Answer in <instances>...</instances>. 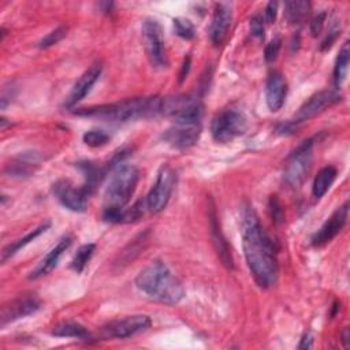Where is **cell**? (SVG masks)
Returning a JSON list of instances; mask_svg holds the SVG:
<instances>
[{
	"label": "cell",
	"instance_id": "obj_1",
	"mask_svg": "<svg viewBox=\"0 0 350 350\" xmlns=\"http://www.w3.org/2000/svg\"><path fill=\"white\" fill-rule=\"evenodd\" d=\"M241 235L245 258L256 283L264 288L271 287L278 276L276 249L250 204L241 211Z\"/></svg>",
	"mask_w": 350,
	"mask_h": 350
},
{
	"label": "cell",
	"instance_id": "obj_2",
	"mask_svg": "<svg viewBox=\"0 0 350 350\" xmlns=\"http://www.w3.org/2000/svg\"><path fill=\"white\" fill-rule=\"evenodd\" d=\"M83 118H94L107 122H127L134 119L153 118L161 113V97H134L111 104H101L74 111Z\"/></svg>",
	"mask_w": 350,
	"mask_h": 350
},
{
	"label": "cell",
	"instance_id": "obj_3",
	"mask_svg": "<svg viewBox=\"0 0 350 350\" xmlns=\"http://www.w3.org/2000/svg\"><path fill=\"white\" fill-rule=\"evenodd\" d=\"M139 179V171L131 164H119L112 170L104 193L103 219L109 223H120L122 213L133 197Z\"/></svg>",
	"mask_w": 350,
	"mask_h": 350
},
{
	"label": "cell",
	"instance_id": "obj_4",
	"mask_svg": "<svg viewBox=\"0 0 350 350\" xmlns=\"http://www.w3.org/2000/svg\"><path fill=\"white\" fill-rule=\"evenodd\" d=\"M135 284L149 298L165 305H175L185 297L182 283L161 261L146 265L137 275Z\"/></svg>",
	"mask_w": 350,
	"mask_h": 350
},
{
	"label": "cell",
	"instance_id": "obj_5",
	"mask_svg": "<svg viewBox=\"0 0 350 350\" xmlns=\"http://www.w3.org/2000/svg\"><path fill=\"white\" fill-rule=\"evenodd\" d=\"M247 119L245 113L235 108H228L217 113L211 123V133L215 141L226 144L245 134Z\"/></svg>",
	"mask_w": 350,
	"mask_h": 350
},
{
	"label": "cell",
	"instance_id": "obj_6",
	"mask_svg": "<svg viewBox=\"0 0 350 350\" xmlns=\"http://www.w3.org/2000/svg\"><path fill=\"white\" fill-rule=\"evenodd\" d=\"M161 113L175 122H200L204 113L201 100L191 94H178L161 98Z\"/></svg>",
	"mask_w": 350,
	"mask_h": 350
},
{
	"label": "cell",
	"instance_id": "obj_7",
	"mask_svg": "<svg viewBox=\"0 0 350 350\" xmlns=\"http://www.w3.org/2000/svg\"><path fill=\"white\" fill-rule=\"evenodd\" d=\"M313 159V141H304L287 159L283 179L291 187H298L306 178Z\"/></svg>",
	"mask_w": 350,
	"mask_h": 350
},
{
	"label": "cell",
	"instance_id": "obj_8",
	"mask_svg": "<svg viewBox=\"0 0 350 350\" xmlns=\"http://www.w3.org/2000/svg\"><path fill=\"white\" fill-rule=\"evenodd\" d=\"M142 31V41L146 56L152 66L163 68L168 64L165 44L163 37V29L159 21L153 18H146L141 26Z\"/></svg>",
	"mask_w": 350,
	"mask_h": 350
},
{
	"label": "cell",
	"instance_id": "obj_9",
	"mask_svg": "<svg viewBox=\"0 0 350 350\" xmlns=\"http://www.w3.org/2000/svg\"><path fill=\"white\" fill-rule=\"evenodd\" d=\"M174 183H175V174L171 170V167L168 165L161 167L157 174L156 182L150 189L149 194L146 196V201H145L146 208L150 212L157 213L167 206L174 189Z\"/></svg>",
	"mask_w": 350,
	"mask_h": 350
},
{
	"label": "cell",
	"instance_id": "obj_10",
	"mask_svg": "<svg viewBox=\"0 0 350 350\" xmlns=\"http://www.w3.org/2000/svg\"><path fill=\"white\" fill-rule=\"evenodd\" d=\"M41 308V301L36 294L19 295L3 305L0 313V324L4 327L8 323L23 319L36 313Z\"/></svg>",
	"mask_w": 350,
	"mask_h": 350
},
{
	"label": "cell",
	"instance_id": "obj_11",
	"mask_svg": "<svg viewBox=\"0 0 350 350\" xmlns=\"http://www.w3.org/2000/svg\"><path fill=\"white\" fill-rule=\"evenodd\" d=\"M150 324L152 321L149 316L133 314V316H126L123 319H116L109 321L107 325L103 327V331L107 336L124 339L146 331L150 327Z\"/></svg>",
	"mask_w": 350,
	"mask_h": 350
},
{
	"label": "cell",
	"instance_id": "obj_12",
	"mask_svg": "<svg viewBox=\"0 0 350 350\" xmlns=\"http://www.w3.org/2000/svg\"><path fill=\"white\" fill-rule=\"evenodd\" d=\"M53 194L59 200V202L72 211V212H83L88 206V191L85 187H75L70 180L60 179L53 183Z\"/></svg>",
	"mask_w": 350,
	"mask_h": 350
},
{
	"label": "cell",
	"instance_id": "obj_13",
	"mask_svg": "<svg viewBox=\"0 0 350 350\" xmlns=\"http://www.w3.org/2000/svg\"><path fill=\"white\" fill-rule=\"evenodd\" d=\"M200 134V122H175L174 126L165 130L163 138L172 148L187 149L198 141Z\"/></svg>",
	"mask_w": 350,
	"mask_h": 350
},
{
	"label": "cell",
	"instance_id": "obj_14",
	"mask_svg": "<svg viewBox=\"0 0 350 350\" xmlns=\"http://www.w3.org/2000/svg\"><path fill=\"white\" fill-rule=\"evenodd\" d=\"M347 215H349V202L346 201L342 206H339L327 219V221L320 227V230H317L313 234L312 243L314 246H323V245L328 243L329 241H332L338 235V232L343 228V226L346 224Z\"/></svg>",
	"mask_w": 350,
	"mask_h": 350
},
{
	"label": "cell",
	"instance_id": "obj_15",
	"mask_svg": "<svg viewBox=\"0 0 350 350\" xmlns=\"http://www.w3.org/2000/svg\"><path fill=\"white\" fill-rule=\"evenodd\" d=\"M340 101V94L336 90H321L313 94L297 112L295 122H305L317 113L323 112L325 108Z\"/></svg>",
	"mask_w": 350,
	"mask_h": 350
},
{
	"label": "cell",
	"instance_id": "obj_16",
	"mask_svg": "<svg viewBox=\"0 0 350 350\" xmlns=\"http://www.w3.org/2000/svg\"><path fill=\"white\" fill-rule=\"evenodd\" d=\"M208 217H209V228H211V237H212V242L215 246V250L221 261V264L226 268H234V261H232V256H231V250L230 246L220 230V223L217 219V213H216V208L213 201L209 198V204H208Z\"/></svg>",
	"mask_w": 350,
	"mask_h": 350
},
{
	"label": "cell",
	"instance_id": "obj_17",
	"mask_svg": "<svg viewBox=\"0 0 350 350\" xmlns=\"http://www.w3.org/2000/svg\"><path fill=\"white\" fill-rule=\"evenodd\" d=\"M101 74V64L96 63L93 66H90L79 78L78 81L74 83L71 92L68 93V96L64 100V107L67 109L72 108L75 104H78L81 100L85 98V96L90 92L92 86L97 82L98 77Z\"/></svg>",
	"mask_w": 350,
	"mask_h": 350
},
{
	"label": "cell",
	"instance_id": "obj_18",
	"mask_svg": "<svg viewBox=\"0 0 350 350\" xmlns=\"http://www.w3.org/2000/svg\"><path fill=\"white\" fill-rule=\"evenodd\" d=\"M286 94H287L286 78L278 71L271 72L265 83V100H267L268 108L272 112L279 111L284 104Z\"/></svg>",
	"mask_w": 350,
	"mask_h": 350
},
{
	"label": "cell",
	"instance_id": "obj_19",
	"mask_svg": "<svg viewBox=\"0 0 350 350\" xmlns=\"http://www.w3.org/2000/svg\"><path fill=\"white\" fill-rule=\"evenodd\" d=\"M231 19H232V10L230 3H219L215 8V14L209 26V37L213 44H220L230 26H231Z\"/></svg>",
	"mask_w": 350,
	"mask_h": 350
},
{
	"label": "cell",
	"instance_id": "obj_20",
	"mask_svg": "<svg viewBox=\"0 0 350 350\" xmlns=\"http://www.w3.org/2000/svg\"><path fill=\"white\" fill-rule=\"evenodd\" d=\"M72 242V238L70 235L63 237L48 253L46 256L40 261V264L34 268V271L30 273V279H38L42 278L45 275H48L59 262L60 257L63 256V253L70 247Z\"/></svg>",
	"mask_w": 350,
	"mask_h": 350
},
{
	"label": "cell",
	"instance_id": "obj_21",
	"mask_svg": "<svg viewBox=\"0 0 350 350\" xmlns=\"http://www.w3.org/2000/svg\"><path fill=\"white\" fill-rule=\"evenodd\" d=\"M49 226H51V223L46 221V223L38 226L37 228L31 230L30 232H27L23 238H19V239L14 241L12 243L7 245V246L3 249V252H1V261L5 262V261H7L8 258H11L18 250H21V249L25 247L27 243H30L31 241H34L38 235H41L42 232H45V231L49 228Z\"/></svg>",
	"mask_w": 350,
	"mask_h": 350
},
{
	"label": "cell",
	"instance_id": "obj_22",
	"mask_svg": "<svg viewBox=\"0 0 350 350\" xmlns=\"http://www.w3.org/2000/svg\"><path fill=\"white\" fill-rule=\"evenodd\" d=\"M335 178H336V170L332 165H327V167L321 168L313 180V186H312L313 197L321 198L328 191V189L334 183Z\"/></svg>",
	"mask_w": 350,
	"mask_h": 350
},
{
	"label": "cell",
	"instance_id": "obj_23",
	"mask_svg": "<svg viewBox=\"0 0 350 350\" xmlns=\"http://www.w3.org/2000/svg\"><path fill=\"white\" fill-rule=\"evenodd\" d=\"M349 63H350V44L349 41H345L342 48L339 49L335 67H334V83L335 88H339L343 81L347 77V70H349Z\"/></svg>",
	"mask_w": 350,
	"mask_h": 350
},
{
	"label": "cell",
	"instance_id": "obj_24",
	"mask_svg": "<svg viewBox=\"0 0 350 350\" xmlns=\"http://www.w3.org/2000/svg\"><path fill=\"white\" fill-rule=\"evenodd\" d=\"M310 11V3L304 0H293L284 3V16L290 23L302 22Z\"/></svg>",
	"mask_w": 350,
	"mask_h": 350
},
{
	"label": "cell",
	"instance_id": "obj_25",
	"mask_svg": "<svg viewBox=\"0 0 350 350\" xmlns=\"http://www.w3.org/2000/svg\"><path fill=\"white\" fill-rule=\"evenodd\" d=\"M52 335L62 336V338H78V339L89 338L88 329L75 321H63L57 324L52 329Z\"/></svg>",
	"mask_w": 350,
	"mask_h": 350
},
{
	"label": "cell",
	"instance_id": "obj_26",
	"mask_svg": "<svg viewBox=\"0 0 350 350\" xmlns=\"http://www.w3.org/2000/svg\"><path fill=\"white\" fill-rule=\"evenodd\" d=\"M94 250H96V245H94V243H85V245H82V246L77 250L74 258L71 260V268H72L75 272H78V273L82 272L83 268L86 267V264L89 262L90 257L93 256Z\"/></svg>",
	"mask_w": 350,
	"mask_h": 350
},
{
	"label": "cell",
	"instance_id": "obj_27",
	"mask_svg": "<svg viewBox=\"0 0 350 350\" xmlns=\"http://www.w3.org/2000/svg\"><path fill=\"white\" fill-rule=\"evenodd\" d=\"M83 142L90 146V148H98V146H103L105 145L108 141H109V134L105 133L104 130H100V129H93V130H89L83 134L82 137Z\"/></svg>",
	"mask_w": 350,
	"mask_h": 350
},
{
	"label": "cell",
	"instance_id": "obj_28",
	"mask_svg": "<svg viewBox=\"0 0 350 350\" xmlns=\"http://www.w3.org/2000/svg\"><path fill=\"white\" fill-rule=\"evenodd\" d=\"M174 30L176 33V36H179L180 38H185V40H191L196 34L193 23L189 19L180 18V16L174 19Z\"/></svg>",
	"mask_w": 350,
	"mask_h": 350
},
{
	"label": "cell",
	"instance_id": "obj_29",
	"mask_svg": "<svg viewBox=\"0 0 350 350\" xmlns=\"http://www.w3.org/2000/svg\"><path fill=\"white\" fill-rule=\"evenodd\" d=\"M67 34V27L66 26H59L55 30H52L51 33H48L45 37H42L38 42L40 48H49L55 44H57L59 41H62Z\"/></svg>",
	"mask_w": 350,
	"mask_h": 350
},
{
	"label": "cell",
	"instance_id": "obj_30",
	"mask_svg": "<svg viewBox=\"0 0 350 350\" xmlns=\"http://www.w3.org/2000/svg\"><path fill=\"white\" fill-rule=\"evenodd\" d=\"M144 215V201H137L131 208H127L122 213V221L120 223H131L138 220Z\"/></svg>",
	"mask_w": 350,
	"mask_h": 350
},
{
	"label": "cell",
	"instance_id": "obj_31",
	"mask_svg": "<svg viewBox=\"0 0 350 350\" xmlns=\"http://www.w3.org/2000/svg\"><path fill=\"white\" fill-rule=\"evenodd\" d=\"M269 212L271 217L276 224L284 221V208L276 196H271L269 198Z\"/></svg>",
	"mask_w": 350,
	"mask_h": 350
},
{
	"label": "cell",
	"instance_id": "obj_32",
	"mask_svg": "<svg viewBox=\"0 0 350 350\" xmlns=\"http://www.w3.org/2000/svg\"><path fill=\"white\" fill-rule=\"evenodd\" d=\"M282 46V38L280 37H273L265 46L264 49V57L268 63L273 62L279 53V49Z\"/></svg>",
	"mask_w": 350,
	"mask_h": 350
},
{
	"label": "cell",
	"instance_id": "obj_33",
	"mask_svg": "<svg viewBox=\"0 0 350 350\" xmlns=\"http://www.w3.org/2000/svg\"><path fill=\"white\" fill-rule=\"evenodd\" d=\"M325 18H327V12H324V11L319 12L313 16V19L310 22V33H312L313 37H317L321 33V30L324 27Z\"/></svg>",
	"mask_w": 350,
	"mask_h": 350
},
{
	"label": "cell",
	"instance_id": "obj_34",
	"mask_svg": "<svg viewBox=\"0 0 350 350\" xmlns=\"http://www.w3.org/2000/svg\"><path fill=\"white\" fill-rule=\"evenodd\" d=\"M250 31L256 37H264V19L261 15H254L250 19Z\"/></svg>",
	"mask_w": 350,
	"mask_h": 350
},
{
	"label": "cell",
	"instance_id": "obj_35",
	"mask_svg": "<svg viewBox=\"0 0 350 350\" xmlns=\"http://www.w3.org/2000/svg\"><path fill=\"white\" fill-rule=\"evenodd\" d=\"M338 36H339V26L331 27L329 31H328V34H327V37L323 40V42H321V45H320V49H321V51H325V49L331 48V45L334 44V41L338 38Z\"/></svg>",
	"mask_w": 350,
	"mask_h": 350
},
{
	"label": "cell",
	"instance_id": "obj_36",
	"mask_svg": "<svg viewBox=\"0 0 350 350\" xmlns=\"http://www.w3.org/2000/svg\"><path fill=\"white\" fill-rule=\"evenodd\" d=\"M276 14H278V3L276 1H269L265 5V12H264L267 23H272L276 18Z\"/></svg>",
	"mask_w": 350,
	"mask_h": 350
},
{
	"label": "cell",
	"instance_id": "obj_37",
	"mask_svg": "<svg viewBox=\"0 0 350 350\" xmlns=\"http://www.w3.org/2000/svg\"><path fill=\"white\" fill-rule=\"evenodd\" d=\"M189 70H190V57L187 56V57H185V60L182 63V68H180V72H179V82H183V79L189 74Z\"/></svg>",
	"mask_w": 350,
	"mask_h": 350
},
{
	"label": "cell",
	"instance_id": "obj_38",
	"mask_svg": "<svg viewBox=\"0 0 350 350\" xmlns=\"http://www.w3.org/2000/svg\"><path fill=\"white\" fill-rule=\"evenodd\" d=\"M312 345H313V339H312V336H310L309 334H305V335L302 336V339H301L299 345H298V349H310V347H312Z\"/></svg>",
	"mask_w": 350,
	"mask_h": 350
},
{
	"label": "cell",
	"instance_id": "obj_39",
	"mask_svg": "<svg viewBox=\"0 0 350 350\" xmlns=\"http://www.w3.org/2000/svg\"><path fill=\"white\" fill-rule=\"evenodd\" d=\"M349 338H350L349 328H345V329L342 331V342H343V346H345V347H349Z\"/></svg>",
	"mask_w": 350,
	"mask_h": 350
}]
</instances>
